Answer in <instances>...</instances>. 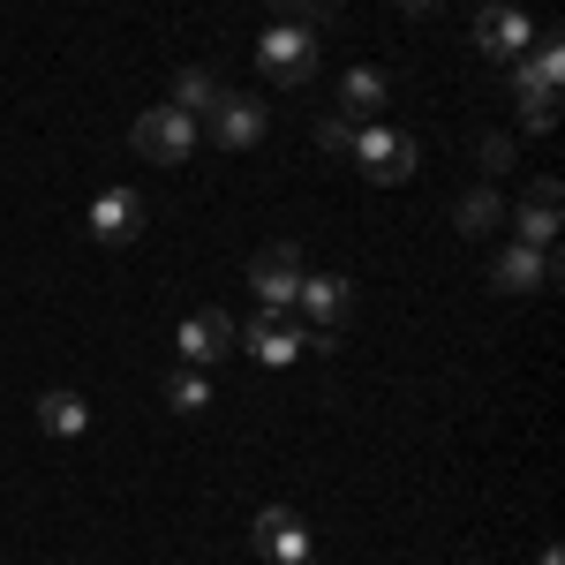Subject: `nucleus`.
<instances>
[{"instance_id":"1","label":"nucleus","mask_w":565,"mask_h":565,"mask_svg":"<svg viewBox=\"0 0 565 565\" xmlns=\"http://www.w3.org/2000/svg\"><path fill=\"white\" fill-rule=\"evenodd\" d=\"M196 136L204 129H196L189 114H174V106H143V114L129 121V151L143 159V167H181V159L196 151Z\"/></svg>"},{"instance_id":"2","label":"nucleus","mask_w":565,"mask_h":565,"mask_svg":"<svg viewBox=\"0 0 565 565\" xmlns=\"http://www.w3.org/2000/svg\"><path fill=\"white\" fill-rule=\"evenodd\" d=\"M317 61H324V39L302 31V23H271V31L257 39V68L271 76V84H309Z\"/></svg>"},{"instance_id":"3","label":"nucleus","mask_w":565,"mask_h":565,"mask_svg":"<svg viewBox=\"0 0 565 565\" xmlns=\"http://www.w3.org/2000/svg\"><path fill=\"white\" fill-rule=\"evenodd\" d=\"M204 136H212L218 151H257L264 136H271V106H264L257 90H218V106L204 114Z\"/></svg>"},{"instance_id":"4","label":"nucleus","mask_w":565,"mask_h":565,"mask_svg":"<svg viewBox=\"0 0 565 565\" xmlns=\"http://www.w3.org/2000/svg\"><path fill=\"white\" fill-rule=\"evenodd\" d=\"M558 279H565L558 242H551V249H535V242H505V249L490 257V287H498V295H543V287H558Z\"/></svg>"},{"instance_id":"5","label":"nucleus","mask_w":565,"mask_h":565,"mask_svg":"<svg viewBox=\"0 0 565 565\" xmlns=\"http://www.w3.org/2000/svg\"><path fill=\"white\" fill-rule=\"evenodd\" d=\"M249 287H257L264 317H287L295 295H302V242H264L249 257Z\"/></svg>"},{"instance_id":"6","label":"nucleus","mask_w":565,"mask_h":565,"mask_svg":"<svg viewBox=\"0 0 565 565\" xmlns=\"http://www.w3.org/2000/svg\"><path fill=\"white\" fill-rule=\"evenodd\" d=\"M558 218H565V181L558 174H535L521 189V204H505L513 242H535V249H551V242H558Z\"/></svg>"},{"instance_id":"7","label":"nucleus","mask_w":565,"mask_h":565,"mask_svg":"<svg viewBox=\"0 0 565 565\" xmlns=\"http://www.w3.org/2000/svg\"><path fill=\"white\" fill-rule=\"evenodd\" d=\"M354 159H362V174L377 181V189H399V181H415V136L407 129H385V121H370V129L354 136Z\"/></svg>"},{"instance_id":"8","label":"nucleus","mask_w":565,"mask_h":565,"mask_svg":"<svg viewBox=\"0 0 565 565\" xmlns=\"http://www.w3.org/2000/svg\"><path fill=\"white\" fill-rule=\"evenodd\" d=\"M234 340H242V324H234L226 309H189V317H181V332H174L181 370H212V362H226Z\"/></svg>"},{"instance_id":"9","label":"nucleus","mask_w":565,"mask_h":565,"mask_svg":"<svg viewBox=\"0 0 565 565\" xmlns=\"http://www.w3.org/2000/svg\"><path fill=\"white\" fill-rule=\"evenodd\" d=\"M143 226H151L143 189H98V196H90V234H98L106 249H129Z\"/></svg>"},{"instance_id":"10","label":"nucleus","mask_w":565,"mask_h":565,"mask_svg":"<svg viewBox=\"0 0 565 565\" xmlns=\"http://www.w3.org/2000/svg\"><path fill=\"white\" fill-rule=\"evenodd\" d=\"M249 551H257V558H271V565H302L309 558L302 513H295V505H264L257 521H249Z\"/></svg>"},{"instance_id":"11","label":"nucleus","mask_w":565,"mask_h":565,"mask_svg":"<svg viewBox=\"0 0 565 565\" xmlns=\"http://www.w3.org/2000/svg\"><path fill=\"white\" fill-rule=\"evenodd\" d=\"M527 39H535V23H527L521 8H505V0H482V8H476V45L490 53V61L513 68V61L527 53Z\"/></svg>"},{"instance_id":"12","label":"nucleus","mask_w":565,"mask_h":565,"mask_svg":"<svg viewBox=\"0 0 565 565\" xmlns=\"http://www.w3.org/2000/svg\"><path fill=\"white\" fill-rule=\"evenodd\" d=\"M513 98H521V129L527 136H551L558 129V76H543L535 61H513Z\"/></svg>"},{"instance_id":"13","label":"nucleus","mask_w":565,"mask_h":565,"mask_svg":"<svg viewBox=\"0 0 565 565\" xmlns=\"http://www.w3.org/2000/svg\"><path fill=\"white\" fill-rule=\"evenodd\" d=\"M385 106H392V76L385 68H348V76H340V114H348V121L370 129V121H385Z\"/></svg>"},{"instance_id":"14","label":"nucleus","mask_w":565,"mask_h":565,"mask_svg":"<svg viewBox=\"0 0 565 565\" xmlns=\"http://www.w3.org/2000/svg\"><path fill=\"white\" fill-rule=\"evenodd\" d=\"M452 226H460V242H482V234H498V226H505V196H498V181H476V189H460V196H452Z\"/></svg>"},{"instance_id":"15","label":"nucleus","mask_w":565,"mask_h":565,"mask_svg":"<svg viewBox=\"0 0 565 565\" xmlns=\"http://www.w3.org/2000/svg\"><path fill=\"white\" fill-rule=\"evenodd\" d=\"M348 302H354V287L340 279V271H302V295H295V309H309V317H317V332H332V324L348 317Z\"/></svg>"},{"instance_id":"16","label":"nucleus","mask_w":565,"mask_h":565,"mask_svg":"<svg viewBox=\"0 0 565 565\" xmlns=\"http://www.w3.org/2000/svg\"><path fill=\"white\" fill-rule=\"evenodd\" d=\"M31 415H39V430H45V437H84V430H90L84 392H68V385L39 392V399H31Z\"/></svg>"},{"instance_id":"17","label":"nucleus","mask_w":565,"mask_h":565,"mask_svg":"<svg viewBox=\"0 0 565 565\" xmlns=\"http://www.w3.org/2000/svg\"><path fill=\"white\" fill-rule=\"evenodd\" d=\"M218 68H204V61H189V68H181L174 76V98H167V106H174V114H189V121H196V129H204V114H212L218 106Z\"/></svg>"},{"instance_id":"18","label":"nucleus","mask_w":565,"mask_h":565,"mask_svg":"<svg viewBox=\"0 0 565 565\" xmlns=\"http://www.w3.org/2000/svg\"><path fill=\"white\" fill-rule=\"evenodd\" d=\"M242 348L279 370V362H295V354H302V332H295L287 317H257V324H242Z\"/></svg>"},{"instance_id":"19","label":"nucleus","mask_w":565,"mask_h":565,"mask_svg":"<svg viewBox=\"0 0 565 565\" xmlns=\"http://www.w3.org/2000/svg\"><path fill=\"white\" fill-rule=\"evenodd\" d=\"M476 159H482V174H490V181H498V174H513V167H521V136H505V129L476 136Z\"/></svg>"},{"instance_id":"20","label":"nucleus","mask_w":565,"mask_h":565,"mask_svg":"<svg viewBox=\"0 0 565 565\" xmlns=\"http://www.w3.org/2000/svg\"><path fill=\"white\" fill-rule=\"evenodd\" d=\"M264 8H271V15H279V23H287V15H295V23H302V31H317V39H324V31H332V23H340V8H324V0H264Z\"/></svg>"},{"instance_id":"21","label":"nucleus","mask_w":565,"mask_h":565,"mask_svg":"<svg viewBox=\"0 0 565 565\" xmlns=\"http://www.w3.org/2000/svg\"><path fill=\"white\" fill-rule=\"evenodd\" d=\"M204 399H212V377H204V370H174V377H167V407H174V415H196Z\"/></svg>"},{"instance_id":"22","label":"nucleus","mask_w":565,"mask_h":565,"mask_svg":"<svg viewBox=\"0 0 565 565\" xmlns=\"http://www.w3.org/2000/svg\"><path fill=\"white\" fill-rule=\"evenodd\" d=\"M354 136H362V121H348V114H324L317 121V143L324 151H354Z\"/></svg>"},{"instance_id":"23","label":"nucleus","mask_w":565,"mask_h":565,"mask_svg":"<svg viewBox=\"0 0 565 565\" xmlns=\"http://www.w3.org/2000/svg\"><path fill=\"white\" fill-rule=\"evenodd\" d=\"M392 8H399V15H437L445 0H392Z\"/></svg>"},{"instance_id":"24","label":"nucleus","mask_w":565,"mask_h":565,"mask_svg":"<svg viewBox=\"0 0 565 565\" xmlns=\"http://www.w3.org/2000/svg\"><path fill=\"white\" fill-rule=\"evenodd\" d=\"M535 565H565V558H558V543H543V551H535Z\"/></svg>"}]
</instances>
